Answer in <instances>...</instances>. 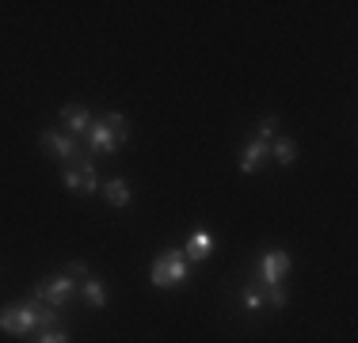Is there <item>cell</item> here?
Listing matches in <instances>:
<instances>
[{
	"label": "cell",
	"mask_w": 358,
	"mask_h": 343,
	"mask_svg": "<svg viewBox=\"0 0 358 343\" xmlns=\"http://www.w3.org/2000/svg\"><path fill=\"white\" fill-rule=\"evenodd\" d=\"M99 118H103V122H107L118 137H122V141L130 137V118H126V115H118V111H107V115H99Z\"/></svg>",
	"instance_id": "cell-15"
},
{
	"label": "cell",
	"mask_w": 358,
	"mask_h": 343,
	"mask_svg": "<svg viewBox=\"0 0 358 343\" xmlns=\"http://www.w3.org/2000/svg\"><path fill=\"white\" fill-rule=\"evenodd\" d=\"M263 298H267V305L271 309H286V290H282V282H278V286H263Z\"/></svg>",
	"instance_id": "cell-17"
},
{
	"label": "cell",
	"mask_w": 358,
	"mask_h": 343,
	"mask_svg": "<svg viewBox=\"0 0 358 343\" xmlns=\"http://www.w3.org/2000/svg\"><path fill=\"white\" fill-rule=\"evenodd\" d=\"M214 248H217L214 233H202V229H199V233L183 244V260L187 263H202V260H210V252H214Z\"/></svg>",
	"instance_id": "cell-10"
},
{
	"label": "cell",
	"mask_w": 358,
	"mask_h": 343,
	"mask_svg": "<svg viewBox=\"0 0 358 343\" xmlns=\"http://www.w3.org/2000/svg\"><path fill=\"white\" fill-rule=\"evenodd\" d=\"M92 126V111L80 107V103H69V107H62V130L76 137V141H84V134H88Z\"/></svg>",
	"instance_id": "cell-8"
},
{
	"label": "cell",
	"mask_w": 358,
	"mask_h": 343,
	"mask_svg": "<svg viewBox=\"0 0 358 343\" xmlns=\"http://www.w3.org/2000/svg\"><path fill=\"white\" fill-rule=\"evenodd\" d=\"M255 134H259V141H275L278 137V118H259V126H255Z\"/></svg>",
	"instance_id": "cell-18"
},
{
	"label": "cell",
	"mask_w": 358,
	"mask_h": 343,
	"mask_svg": "<svg viewBox=\"0 0 358 343\" xmlns=\"http://www.w3.org/2000/svg\"><path fill=\"white\" fill-rule=\"evenodd\" d=\"M38 313H42V302H35V298L4 305L0 309V332H8V336H35L38 332Z\"/></svg>",
	"instance_id": "cell-3"
},
{
	"label": "cell",
	"mask_w": 358,
	"mask_h": 343,
	"mask_svg": "<svg viewBox=\"0 0 358 343\" xmlns=\"http://www.w3.org/2000/svg\"><path fill=\"white\" fill-rule=\"evenodd\" d=\"M103 195H107L110 206H130V199H134L130 183H126L122 176H118V179H107V183H103Z\"/></svg>",
	"instance_id": "cell-12"
},
{
	"label": "cell",
	"mask_w": 358,
	"mask_h": 343,
	"mask_svg": "<svg viewBox=\"0 0 358 343\" xmlns=\"http://www.w3.org/2000/svg\"><path fill=\"white\" fill-rule=\"evenodd\" d=\"M80 298L88 302L92 309H103L107 305V290H103V282L96 279V274H88V279L80 282Z\"/></svg>",
	"instance_id": "cell-11"
},
{
	"label": "cell",
	"mask_w": 358,
	"mask_h": 343,
	"mask_svg": "<svg viewBox=\"0 0 358 343\" xmlns=\"http://www.w3.org/2000/svg\"><path fill=\"white\" fill-rule=\"evenodd\" d=\"M263 305H267V298H263V286H259V282L241 290V309H244V313H259Z\"/></svg>",
	"instance_id": "cell-14"
},
{
	"label": "cell",
	"mask_w": 358,
	"mask_h": 343,
	"mask_svg": "<svg viewBox=\"0 0 358 343\" xmlns=\"http://www.w3.org/2000/svg\"><path fill=\"white\" fill-rule=\"evenodd\" d=\"M271 160V145L267 141H248V145H241V153H236V164H241V172H259L263 164Z\"/></svg>",
	"instance_id": "cell-9"
},
{
	"label": "cell",
	"mask_w": 358,
	"mask_h": 343,
	"mask_svg": "<svg viewBox=\"0 0 358 343\" xmlns=\"http://www.w3.org/2000/svg\"><path fill=\"white\" fill-rule=\"evenodd\" d=\"M35 343H69V332L57 324V328H42V332H35Z\"/></svg>",
	"instance_id": "cell-16"
},
{
	"label": "cell",
	"mask_w": 358,
	"mask_h": 343,
	"mask_svg": "<svg viewBox=\"0 0 358 343\" xmlns=\"http://www.w3.org/2000/svg\"><path fill=\"white\" fill-rule=\"evenodd\" d=\"M289 271V255L282 248H267V252L259 255V267H255V282L259 286H278V282L286 279Z\"/></svg>",
	"instance_id": "cell-6"
},
{
	"label": "cell",
	"mask_w": 358,
	"mask_h": 343,
	"mask_svg": "<svg viewBox=\"0 0 358 343\" xmlns=\"http://www.w3.org/2000/svg\"><path fill=\"white\" fill-rule=\"evenodd\" d=\"M271 160H278L282 168H289L297 160V145L289 141V137H275V141H271Z\"/></svg>",
	"instance_id": "cell-13"
},
{
	"label": "cell",
	"mask_w": 358,
	"mask_h": 343,
	"mask_svg": "<svg viewBox=\"0 0 358 343\" xmlns=\"http://www.w3.org/2000/svg\"><path fill=\"white\" fill-rule=\"evenodd\" d=\"M62 179H65V187H69L73 195H96L99 191V176H96V168H92V157L69 164Z\"/></svg>",
	"instance_id": "cell-7"
},
{
	"label": "cell",
	"mask_w": 358,
	"mask_h": 343,
	"mask_svg": "<svg viewBox=\"0 0 358 343\" xmlns=\"http://www.w3.org/2000/svg\"><path fill=\"white\" fill-rule=\"evenodd\" d=\"M118 145H122V137L110 130L103 118H92L88 134H84V153H88V157H110Z\"/></svg>",
	"instance_id": "cell-5"
},
{
	"label": "cell",
	"mask_w": 358,
	"mask_h": 343,
	"mask_svg": "<svg viewBox=\"0 0 358 343\" xmlns=\"http://www.w3.org/2000/svg\"><path fill=\"white\" fill-rule=\"evenodd\" d=\"M149 282L157 290L187 286V282H191V263L183 260V248H164V255L149 267Z\"/></svg>",
	"instance_id": "cell-1"
},
{
	"label": "cell",
	"mask_w": 358,
	"mask_h": 343,
	"mask_svg": "<svg viewBox=\"0 0 358 343\" xmlns=\"http://www.w3.org/2000/svg\"><path fill=\"white\" fill-rule=\"evenodd\" d=\"M65 274H69V279H76V282H84V279H88V267H84V263H69V267H65Z\"/></svg>",
	"instance_id": "cell-19"
},
{
	"label": "cell",
	"mask_w": 358,
	"mask_h": 343,
	"mask_svg": "<svg viewBox=\"0 0 358 343\" xmlns=\"http://www.w3.org/2000/svg\"><path fill=\"white\" fill-rule=\"evenodd\" d=\"M76 294H80V282L76 279H69V274H46V279L35 286V302H42V305H50V309H57V313H65L73 302H76Z\"/></svg>",
	"instance_id": "cell-2"
},
{
	"label": "cell",
	"mask_w": 358,
	"mask_h": 343,
	"mask_svg": "<svg viewBox=\"0 0 358 343\" xmlns=\"http://www.w3.org/2000/svg\"><path fill=\"white\" fill-rule=\"evenodd\" d=\"M38 145H42V153H46V157L62 160L65 168H69V164H76V160H84V157H88V153H84V145L76 141V137L62 134V130H42V134H38Z\"/></svg>",
	"instance_id": "cell-4"
}]
</instances>
